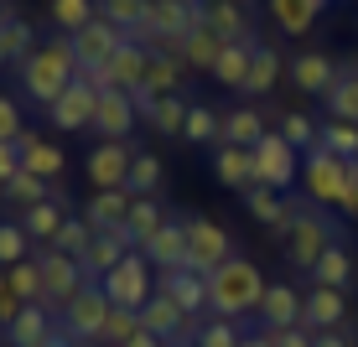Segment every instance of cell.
Instances as JSON below:
<instances>
[{"instance_id": "obj_1", "label": "cell", "mask_w": 358, "mask_h": 347, "mask_svg": "<svg viewBox=\"0 0 358 347\" xmlns=\"http://www.w3.org/2000/svg\"><path fill=\"white\" fill-rule=\"evenodd\" d=\"M265 290H270V285H265V275H260V265H250V259L234 254L224 270H213V275H208V316L244 321V316L260 311Z\"/></svg>"}, {"instance_id": "obj_2", "label": "cell", "mask_w": 358, "mask_h": 347, "mask_svg": "<svg viewBox=\"0 0 358 347\" xmlns=\"http://www.w3.org/2000/svg\"><path fill=\"white\" fill-rule=\"evenodd\" d=\"M21 94L31 98V104H42V109H52L57 98H63L73 89V78H78V57H73V47H68V36H57V42H47V47H36V52L21 63Z\"/></svg>"}, {"instance_id": "obj_3", "label": "cell", "mask_w": 358, "mask_h": 347, "mask_svg": "<svg viewBox=\"0 0 358 347\" xmlns=\"http://www.w3.org/2000/svg\"><path fill=\"white\" fill-rule=\"evenodd\" d=\"M348 171L353 161L332 156L327 145H312L301 161V182H306V197H312L317 207H343V192H348Z\"/></svg>"}, {"instance_id": "obj_4", "label": "cell", "mask_w": 358, "mask_h": 347, "mask_svg": "<svg viewBox=\"0 0 358 347\" xmlns=\"http://www.w3.org/2000/svg\"><path fill=\"white\" fill-rule=\"evenodd\" d=\"M109 311H115V301L104 295V285H83V290L63 306V321H57V332H68L78 347H94L99 337H104Z\"/></svg>"}, {"instance_id": "obj_5", "label": "cell", "mask_w": 358, "mask_h": 347, "mask_svg": "<svg viewBox=\"0 0 358 347\" xmlns=\"http://www.w3.org/2000/svg\"><path fill=\"white\" fill-rule=\"evenodd\" d=\"M151 270H156V265H151L145 254H125V259H120V265L109 270V275L99 280V285H104V295H109L115 306H125V311H141V306L156 295V285H162V280L151 275Z\"/></svg>"}, {"instance_id": "obj_6", "label": "cell", "mask_w": 358, "mask_h": 347, "mask_svg": "<svg viewBox=\"0 0 358 347\" xmlns=\"http://www.w3.org/2000/svg\"><path fill=\"white\" fill-rule=\"evenodd\" d=\"M234 259V233L213 218H187V270L192 275H213Z\"/></svg>"}, {"instance_id": "obj_7", "label": "cell", "mask_w": 358, "mask_h": 347, "mask_svg": "<svg viewBox=\"0 0 358 347\" xmlns=\"http://www.w3.org/2000/svg\"><path fill=\"white\" fill-rule=\"evenodd\" d=\"M332 244H338V239H332V218L317 213V207H301V218H296V228L286 239V265L312 275V265L332 249Z\"/></svg>"}, {"instance_id": "obj_8", "label": "cell", "mask_w": 358, "mask_h": 347, "mask_svg": "<svg viewBox=\"0 0 358 347\" xmlns=\"http://www.w3.org/2000/svg\"><path fill=\"white\" fill-rule=\"evenodd\" d=\"M250 156H255V182H265V187H275V192H286L296 182V171H301V151H296L280 130H270Z\"/></svg>"}, {"instance_id": "obj_9", "label": "cell", "mask_w": 358, "mask_h": 347, "mask_svg": "<svg viewBox=\"0 0 358 347\" xmlns=\"http://www.w3.org/2000/svg\"><path fill=\"white\" fill-rule=\"evenodd\" d=\"M36 265H42V285H47L42 306L52 316H63V306L83 290V285H89V280H83V265L73 254H57V249H42V254H36Z\"/></svg>"}, {"instance_id": "obj_10", "label": "cell", "mask_w": 358, "mask_h": 347, "mask_svg": "<svg viewBox=\"0 0 358 347\" xmlns=\"http://www.w3.org/2000/svg\"><path fill=\"white\" fill-rule=\"evenodd\" d=\"M130 166H135V151H130L125 140H99L94 151H89V161H83L94 192H120L130 182Z\"/></svg>"}, {"instance_id": "obj_11", "label": "cell", "mask_w": 358, "mask_h": 347, "mask_svg": "<svg viewBox=\"0 0 358 347\" xmlns=\"http://www.w3.org/2000/svg\"><path fill=\"white\" fill-rule=\"evenodd\" d=\"M125 42H130V36L120 31L115 21H104V16H94L83 31H73V36H68V47H73V57H78V68H104Z\"/></svg>"}, {"instance_id": "obj_12", "label": "cell", "mask_w": 358, "mask_h": 347, "mask_svg": "<svg viewBox=\"0 0 358 347\" xmlns=\"http://www.w3.org/2000/svg\"><path fill=\"white\" fill-rule=\"evenodd\" d=\"M135 119H141V109H135V94H120V89H109V94H99V104H94V135L99 140H125V135L135 130Z\"/></svg>"}, {"instance_id": "obj_13", "label": "cell", "mask_w": 358, "mask_h": 347, "mask_svg": "<svg viewBox=\"0 0 358 347\" xmlns=\"http://www.w3.org/2000/svg\"><path fill=\"white\" fill-rule=\"evenodd\" d=\"M301 306H306V295L296 290V285L286 280H270V290H265V301H260V332H286V327H301Z\"/></svg>"}, {"instance_id": "obj_14", "label": "cell", "mask_w": 358, "mask_h": 347, "mask_svg": "<svg viewBox=\"0 0 358 347\" xmlns=\"http://www.w3.org/2000/svg\"><path fill=\"white\" fill-rule=\"evenodd\" d=\"M348 290H327V285H312L306 290V306H301V327L306 332H338L348 321Z\"/></svg>"}, {"instance_id": "obj_15", "label": "cell", "mask_w": 358, "mask_h": 347, "mask_svg": "<svg viewBox=\"0 0 358 347\" xmlns=\"http://www.w3.org/2000/svg\"><path fill=\"white\" fill-rule=\"evenodd\" d=\"M141 254L151 259L156 270H187V223H177V218H166V228L156 233V239H145L141 244Z\"/></svg>"}, {"instance_id": "obj_16", "label": "cell", "mask_w": 358, "mask_h": 347, "mask_svg": "<svg viewBox=\"0 0 358 347\" xmlns=\"http://www.w3.org/2000/svg\"><path fill=\"white\" fill-rule=\"evenodd\" d=\"M94 104H99V94H94L83 78H73V89L57 98L52 109H47V119H52L57 130H89V125H94Z\"/></svg>"}, {"instance_id": "obj_17", "label": "cell", "mask_w": 358, "mask_h": 347, "mask_svg": "<svg viewBox=\"0 0 358 347\" xmlns=\"http://www.w3.org/2000/svg\"><path fill=\"white\" fill-rule=\"evenodd\" d=\"M145 63H151V47L125 42V47H120V52L104 63L109 89H120V94H141V83H145Z\"/></svg>"}, {"instance_id": "obj_18", "label": "cell", "mask_w": 358, "mask_h": 347, "mask_svg": "<svg viewBox=\"0 0 358 347\" xmlns=\"http://www.w3.org/2000/svg\"><path fill=\"white\" fill-rule=\"evenodd\" d=\"M130 207H135V197L125 187H120V192H94L89 207H83V218H89L94 233H115V228H125V223H130Z\"/></svg>"}, {"instance_id": "obj_19", "label": "cell", "mask_w": 358, "mask_h": 347, "mask_svg": "<svg viewBox=\"0 0 358 347\" xmlns=\"http://www.w3.org/2000/svg\"><path fill=\"white\" fill-rule=\"evenodd\" d=\"M203 27L218 31L224 42H255V27H250V10L239 0H208L203 10Z\"/></svg>"}, {"instance_id": "obj_20", "label": "cell", "mask_w": 358, "mask_h": 347, "mask_svg": "<svg viewBox=\"0 0 358 347\" xmlns=\"http://www.w3.org/2000/svg\"><path fill=\"white\" fill-rule=\"evenodd\" d=\"M156 290H162V295H171V301H177V306H182V311H187L192 321L208 311V280H203V275H192V270H166Z\"/></svg>"}, {"instance_id": "obj_21", "label": "cell", "mask_w": 358, "mask_h": 347, "mask_svg": "<svg viewBox=\"0 0 358 347\" xmlns=\"http://www.w3.org/2000/svg\"><path fill=\"white\" fill-rule=\"evenodd\" d=\"M135 109H141V119H145L156 135H182V130H187V109H192V104H182L177 94H171V98L135 94Z\"/></svg>"}, {"instance_id": "obj_22", "label": "cell", "mask_w": 358, "mask_h": 347, "mask_svg": "<svg viewBox=\"0 0 358 347\" xmlns=\"http://www.w3.org/2000/svg\"><path fill=\"white\" fill-rule=\"evenodd\" d=\"M36 52V31H31V21L27 16H16V10L6 6V16H0V68L6 63H27V57Z\"/></svg>"}, {"instance_id": "obj_23", "label": "cell", "mask_w": 358, "mask_h": 347, "mask_svg": "<svg viewBox=\"0 0 358 347\" xmlns=\"http://www.w3.org/2000/svg\"><path fill=\"white\" fill-rule=\"evenodd\" d=\"M52 332H57L52 311H47V306H27V311L6 327V337H0V342H6V347H42Z\"/></svg>"}, {"instance_id": "obj_24", "label": "cell", "mask_w": 358, "mask_h": 347, "mask_svg": "<svg viewBox=\"0 0 358 347\" xmlns=\"http://www.w3.org/2000/svg\"><path fill=\"white\" fill-rule=\"evenodd\" d=\"M224 36L218 31H208V27H192V36L182 42V68L187 73H208L213 78V68H218V57H224Z\"/></svg>"}, {"instance_id": "obj_25", "label": "cell", "mask_w": 358, "mask_h": 347, "mask_svg": "<svg viewBox=\"0 0 358 347\" xmlns=\"http://www.w3.org/2000/svg\"><path fill=\"white\" fill-rule=\"evenodd\" d=\"M213 177L224 182V187H234V192H244L255 182V156L244 151V145H213Z\"/></svg>"}, {"instance_id": "obj_26", "label": "cell", "mask_w": 358, "mask_h": 347, "mask_svg": "<svg viewBox=\"0 0 358 347\" xmlns=\"http://www.w3.org/2000/svg\"><path fill=\"white\" fill-rule=\"evenodd\" d=\"M21 171H31V177H42V182H57L63 177V151H57V145H47L42 135H21Z\"/></svg>"}, {"instance_id": "obj_27", "label": "cell", "mask_w": 358, "mask_h": 347, "mask_svg": "<svg viewBox=\"0 0 358 347\" xmlns=\"http://www.w3.org/2000/svg\"><path fill=\"white\" fill-rule=\"evenodd\" d=\"M332 78H338V63H332L327 52H301V57L291 63V83H296L301 94H327Z\"/></svg>"}, {"instance_id": "obj_28", "label": "cell", "mask_w": 358, "mask_h": 347, "mask_svg": "<svg viewBox=\"0 0 358 347\" xmlns=\"http://www.w3.org/2000/svg\"><path fill=\"white\" fill-rule=\"evenodd\" d=\"M255 47H260V42H229L224 47V57H218V68H213V78L224 83V89H239L244 94L250 68H255Z\"/></svg>"}, {"instance_id": "obj_29", "label": "cell", "mask_w": 358, "mask_h": 347, "mask_svg": "<svg viewBox=\"0 0 358 347\" xmlns=\"http://www.w3.org/2000/svg\"><path fill=\"white\" fill-rule=\"evenodd\" d=\"M327 115L343 119V125H358V73L353 68H338V78H332V89L322 94Z\"/></svg>"}, {"instance_id": "obj_30", "label": "cell", "mask_w": 358, "mask_h": 347, "mask_svg": "<svg viewBox=\"0 0 358 347\" xmlns=\"http://www.w3.org/2000/svg\"><path fill=\"white\" fill-rule=\"evenodd\" d=\"M182 57H171V52H151V63H145V83H141V94H151V98H171L177 94V83H182Z\"/></svg>"}, {"instance_id": "obj_31", "label": "cell", "mask_w": 358, "mask_h": 347, "mask_svg": "<svg viewBox=\"0 0 358 347\" xmlns=\"http://www.w3.org/2000/svg\"><path fill=\"white\" fill-rule=\"evenodd\" d=\"M265 135H270V130H265V115H260V109L244 104V109H229V115H224V140H229V145H244V151H255Z\"/></svg>"}, {"instance_id": "obj_32", "label": "cell", "mask_w": 358, "mask_h": 347, "mask_svg": "<svg viewBox=\"0 0 358 347\" xmlns=\"http://www.w3.org/2000/svg\"><path fill=\"white\" fill-rule=\"evenodd\" d=\"M99 6V16L104 21H115L120 31L130 36V42H141V31H145V10H151V0H94Z\"/></svg>"}, {"instance_id": "obj_33", "label": "cell", "mask_w": 358, "mask_h": 347, "mask_svg": "<svg viewBox=\"0 0 358 347\" xmlns=\"http://www.w3.org/2000/svg\"><path fill=\"white\" fill-rule=\"evenodd\" d=\"M312 285H327V290H348L353 285V259L343 244H332V249L312 265Z\"/></svg>"}, {"instance_id": "obj_34", "label": "cell", "mask_w": 358, "mask_h": 347, "mask_svg": "<svg viewBox=\"0 0 358 347\" xmlns=\"http://www.w3.org/2000/svg\"><path fill=\"white\" fill-rule=\"evenodd\" d=\"M21 223H27V233H31L36 244H52V239H57V228L68 223V213H63V197H47V202L27 207V218H21Z\"/></svg>"}, {"instance_id": "obj_35", "label": "cell", "mask_w": 358, "mask_h": 347, "mask_svg": "<svg viewBox=\"0 0 358 347\" xmlns=\"http://www.w3.org/2000/svg\"><path fill=\"white\" fill-rule=\"evenodd\" d=\"M182 140H192V145H224V115H218V109H208V104H192Z\"/></svg>"}, {"instance_id": "obj_36", "label": "cell", "mask_w": 358, "mask_h": 347, "mask_svg": "<svg viewBox=\"0 0 358 347\" xmlns=\"http://www.w3.org/2000/svg\"><path fill=\"white\" fill-rule=\"evenodd\" d=\"M47 16H52V27L63 36H73V31H83L99 16V6L94 0H47Z\"/></svg>"}, {"instance_id": "obj_37", "label": "cell", "mask_w": 358, "mask_h": 347, "mask_svg": "<svg viewBox=\"0 0 358 347\" xmlns=\"http://www.w3.org/2000/svg\"><path fill=\"white\" fill-rule=\"evenodd\" d=\"M275 78H280V52L260 42V47H255V68H250V83H244V94L260 98V94L275 89Z\"/></svg>"}, {"instance_id": "obj_38", "label": "cell", "mask_w": 358, "mask_h": 347, "mask_svg": "<svg viewBox=\"0 0 358 347\" xmlns=\"http://www.w3.org/2000/svg\"><path fill=\"white\" fill-rule=\"evenodd\" d=\"M162 228H166V213H162V202H156V197H135V207H130V233H135V244L156 239Z\"/></svg>"}, {"instance_id": "obj_39", "label": "cell", "mask_w": 358, "mask_h": 347, "mask_svg": "<svg viewBox=\"0 0 358 347\" xmlns=\"http://www.w3.org/2000/svg\"><path fill=\"white\" fill-rule=\"evenodd\" d=\"M99 239V233L89 228V218H68L63 228H57V239L47 244V249H57V254H73V259H83L89 254V244Z\"/></svg>"}, {"instance_id": "obj_40", "label": "cell", "mask_w": 358, "mask_h": 347, "mask_svg": "<svg viewBox=\"0 0 358 347\" xmlns=\"http://www.w3.org/2000/svg\"><path fill=\"white\" fill-rule=\"evenodd\" d=\"M125 192H130V197H156V192H162V161L145 156V151H135V166H130Z\"/></svg>"}, {"instance_id": "obj_41", "label": "cell", "mask_w": 358, "mask_h": 347, "mask_svg": "<svg viewBox=\"0 0 358 347\" xmlns=\"http://www.w3.org/2000/svg\"><path fill=\"white\" fill-rule=\"evenodd\" d=\"M270 16H275V27H280V31L301 36V31H312L317 10L306 6V0H270Z\"/></svg>"}, {"instance_id": "obj_42", "label": "cell", "mask_w": 358, "mask_h": 347, "mask_svg": "<svg viewBox=\"0 0 358 347\" xmlns=\"http://www.w3.org/2000/svg\"><path fill=\"white\" fill-rule=\"evenodd\" d=\"M317 145H327V151H332V156H343V161H358V125L327 119V125L317 130Z\"/></svg>"}, {"instance_id": "obj_43", "label": "cell", "mask_w": 358, "mask_h": 347, "mask_svg": "<svg viewBox=\"0 0 358 347\" xmlns=\"http://www.w3.org/2000/svg\"><path fill=\"white\" fill-rule=\"evenodd\" d=\"M6 275H10V285H16V295H21L27 306H42L47 285H42V265H36V259H21V265H10Z\"/></svg>"}, {"instance_id": "obj_44", "label": "cell", "mask_w": 358, "mask_h": 347, "mask_svg": "<svg viewBox=\"0 0 358 347\" xmlns=\"http://www.w3.org/2000/svg\"><path fill=\"white\" fill-rule=\"evenodd\" d=\"M21 259H31V233H27V223H0V270L21 265Z\"/></svg>"}, {"instance_id": "obj_45", "label": "cell", "mask_w": 358, "mask_h": 347, "mask_svg": "<svg viewBox=\"0 0 358 347\" xmlns=\"http://www.w3.org/2000/svg\"><path fill=\"white\" fill-rule=\"evenodd\" d=\"M239 342H244V327H239V321H224V316L203 321L197 337H192V347H239Z\"/></svg>"}, {"instance_id": "obj_46", "label": "cell", "mask_w": 358, "mask_h": 347, "mask_svg": "<svg viewBox=\"0 0 358 347\" xmlns=\"http://www.w3.org/2000/svg\"><path fill=\"white\" fill-rule=\"evenodd\" d=\"M10 197V202H21V207H36V202H47V197H52V182H42V177H31V171H21L16 182H10V187H0Z\"/></svg>"}, {"instance_id": "obj_47", "label": "cell", "mask_w": 358, "mask_h": 347, "mask_svg": "<svg viewBox=\"0 0 358 347\" xmlns=\"http://www.w3.org/2000/svg\"><path fill=\"white\" fill-rule=\"evenodd\" d=\"M135 332H141V311H125V306H115V311H109V321H104V347H125Z\"/></svg>"}, {"instance_id": "obj_48", "label": "cell", "mask_w": 358, "mask_h": 347, "mask_svg": "<svg viewBox=\"0 0 358 347\" xmlns=\"http://www.w3.org/2000/svg\"><path fill=\"white\" fill-rule=\"evenodd\" d=\"M280 135H286L296 151H312V145H317V130H312L306 115H286V119H280Z\"/></svg>"}, {"instance_id": "obj_49", "label": "cell", "mask_w": 358, "mask_h": 347, "mask_svg": "<svg viewBox=\"0 0 358 347\" xmlns=\"http://www.w3.org/2000/svg\"><path fill=\"white\" fill-rule=\"evenodd\" d=\"M21 135H27L21 130V104L10 94H0V140H21Z\"/></svg>"}, {"instance_id": "obj_50", "label": "cell", "mask_w": 358, "mask_h": 347, "mask_svg": "<svg viewBox=\"0 0 358 347\" xmlns=\"http://www.w3.org/2000/svg\"><path fill=\"white\" fill-rule=\"evenodd\" d=\"M21 311H27V301L16 295V285H10V275H0V327H10Z\"/></svg>"}, {"instance_id": "obj_51", "label": "cell", "mask_w": 358, "mask_h": 347, "mask_svg": "<svg viewBox=\"0 0 358 347\" xmlns=\"http://www.w3.org/2000/svg\"><path fill=\"white\" fill-rule=\"evenodd\" d=\"M16 177H21V145L16 140H0V187H10Z\"/></svg>"}, {"instance_id": "obj_52", "label": "cell", "mask_w": 358, "mask_h": 347, "mask_svg": "<svg viewBox=\"0 0 358 347\" xmlns=\"http://www.w3.org/2000/svg\"><path fill=\"white\" fill-rule=\"evenodd\" d=\"M275 337V347H312V332L306 327H286V332H270Z\"/></svg>"}, {"instance_id": "obj_53", "label": "cell", "mask_w": 358, "mask_h": 347, "mask_svg": "<svg viewBox=\"0 0 358 347\" xmlns=\"http://www.w3.org/2000/svg\"><path fill=\"white\" fill-rule=\"evenodd\" d=\"M312 347H353V337H348V327H338V332H317Z\"/></svg>"}, {"instance_id": "obj_54", "label": "cell", "mask_w": 358, "mask_h": 347, "mask_svg": "<svg viewBox=\"0 0 358 347\" xmlns=\"http://www.w3.org/2000/svg\"><path fill=\"white\" fill-rule=\"evenodd\" d=\"M343 213L358 218V161H353V171H348V192H343Z\"/></svg>"}, {"instance_id": "obj_55", "label": "cell", "mask_w": 358, "mask_h": 347, "mask_svg": "<svg viewBox=\"0 0 358 347\" xmlns=\"http://www.w3.org/2000/svg\"><path fill=\"white\" fill-rule=\"evenodd\" d=\"M125 347H166V342L156 337V332H145V327H141V332H135V337H130Z\"/></svg>"}, {"instance_id": "obj_56", "label": "cell", "mask_w": 358, "mask_h": 347, "mask_svg": "<svg viewBox=\"0 0 358 347\" xmlns=\"http://www.w3.org/2000/svg\"><path fill=\"white\" fill-rule=\"evenodd\" d=\"M239 347H275V337H270V332H244Z\"/></svg>"}, {"instance_id": "obj_57", "label": "cell", "mask_w": 358, "mask_h": 347, "mask_svg": "<svg viewBox=\"0 0 358 347\" xmlns=\"http://www.w3.org/2000/svg\"><path fill=\"white\" fill-rule=\"evenodd\" d=\"M42 347H78V342H73V337H68V332H52V337H47Z\"/></svg>"}, {"instance_id": "obj_58", "label": "cell", "mask_w": 358, "mask_h": 347, "mask_svg": "<svg viewBox=\"0 0 358 347\" xmlns=\"http://www.w3.org/2000/svg\"><path fill=\"white\" fill-rule=\"evenodd\" d=\"M306 6H312V10H317V16H322V10L332 6V0H306Z\"/></svg>"}, {"instance_id": "obj_59", "label": "cell", "mask_w": 358, "mask_h": 347, "mask_svg": "<svg viewBox=\"0 0 358 347\" xmlns=\"http://www.w3.org/2000/svg\"><path fill=\"white\" fill-rule=\"evenodd\" d=\"M0 16H6V6H0Z\"/></svg>"}, {"instance_id": "obj_60", "label": "cell", "mask_w": 358, "mask_h": 347, "mask_svg": "<svg viewBox=\"0 0 358 347\" xmlns=\"http://www.w3.org/2000/svg\"><path fill=\"white\" fill-rule=\"evenodd\" d=\"M239 6H250V0H239Z\"/></svg>"}, {"instance_id": "obj_61", "label": "cell", "mask_w": 358, "mask_h": 347, "mask_svg": "<svg viewBox=\"0 0 358 347\" xmlns=\"http://www.w3.org/2000/svg\"><path fill=\"white\" fill-rule=\"evenodd\" d=\"M0 337H6V327H0Z\"/></svg>"}, {"instance_id": "obj_62", "label": "cell", "mask_w": 358, "mask_h": 347, "mask_svg": "<svg viewBox=\"0 0 358 347\" xmlns=\"http://www.w3.org/2000/svg\"><path fill=\"white\" fill-rule=\"evenodd\" d=\"M94 347H104V342H94Z\"/></svg>"}, {"instance_id": "obj_63", "label": "cell", "mask_w": 358, "mask_h": 347, "mask_svg": "<svg viewBox=\"0 0 358 347\" xmlns=\"http://www.w3.org/2000/svg\"><path fill=\"white\" fill-rule=\"evenodd\" d=\"M353 73H358V63H353Z\"/></svg>"}]
</instances>
